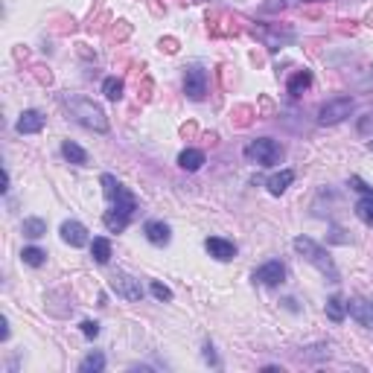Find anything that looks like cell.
Returning a JSON list of instances; mask_svg holds the SVG:
<instances>
[{"label":"cell","mask_w":373,"mask_h":373,"mask_svg":"<svg viewBox=\"0 0 373 373\" xmlns=\"http://www.w3.org/2000/svg\"><path fill=\"white\" fill-rule=\"evenodd\" d=\"M90 254H93V260H97L100 266H105L111 260V242L105 236H97L90 242Z\"/></svg>","instance_id":"ffe728a7"},{"label":"cell","mask_w":373,"mask_h":373,"mask_svg":"<svg viewBox=\"0 0 373 373\" xmlns=\"http://www.w3.org/2000/svg\"><path fill=\"white\" fill-rule=\"evenodd\" d=\"M370 303H373V300H370Z\"/></svg>","instance_id":"1f68e13d"},{"label":"cell","mask_w":373,"mask_h":373,"mask_svg":"<svg viewBox=\"0 0 373 373\" xmlns=\"http://www.w3.org/2000/svg\"><path fill=\"white\" fill-rule=\"evenodd\" d=\"M82 335L97 338V335H100V324H97V321H82Z\"/></svg>","instance_id":"83f0119b"},{"label":"cell","mask_w":373,"mask_h":373,"mask_svg":"<svg viewBox=\"0 0 373 373\" xmlns=\"http://www.w3.org/2000/svg\"><path fill=\"white\" fill-rule=\"evenodd\" d=\"M254 280H257V283H263V286H280L286 280V268H283V263H280V260H268L266 266H260L254 271Z\"/></svg>","instance_id":"52a82bcc"},{"label":"cell","mask_w":373,"mask_h":373,"mask_svg":"<svg viewBox=\"0 0 373 373\" xmlns=\"http://www.w3.org/2000/svg\"><path fill=\"white\" fill-rule=\"evenodd\" d=\"M103 367H105V356H103L100 350L88 353V356L79 362V373H100Z\"/></svg>","instance_id":"44dd1931"},{"label":"cell","mask_w":373,"mask_h":373,"mask_svg":"<svg viewBox=\"0 0 373 373\" xmlns=\"http://www.w3.org/2000/svg\"><path fill=\"white\" fill-rule=\"evenodd\" d=\"M61 154L70 161V164H76V167H88V152L79 146V143H73V140H65L61 143Z\"/></svg>","instance_id":"e0dca14e"},{"label":"cell","mask_w":373,"mask_h":373,"mask_svg":"<svg viewBox=\"0 0 373 373\" xmlns=\"http://www.w3.org/2000/svg\"><path fill=\"white\" fill-rule=\"evenodd\" d=\"M327 318L332 321V324H341L345 321V315H347V300L341 298V295H332V298H327Z\"/></svg>","instance_id":"2e32d148"},{"label":"cell","mask_w":373,"mask_h":373,"mask_svg":"<svg viewBox=\"0 0 373 373\" xmlns=\"http://www.w3.org/2000/svg\"><path fill=\"white\" fill-rule=\"evenodd\" d=\"M204 248L210 251V257L222 260V263H228V260L236 257V245H233L231 239H222V236H210V239L204 242Z\"/></svg>","instance_id":"8fae6325"},{"label":"cell","mask_w":373,"mask_h":373,"mask_svg":"<svg viewBox=\"0 0 373 373\" xmlns=\"http://www.w3.org/2000/svg\"><path fill=\"white\" fill-rule=\"evenodd\" d=\"M353 114V100L350 97H335L318 108V122L321 126H338Z\"/></svg>","instance_id":"277c9868"},{"label":"cell","mask_w":373,"mask_h":373,"mask_svg":"<svg viewBox=\"0 0 373 373\" xmlns=\"http://www.w3.org/2000/svg\"><path fill=\"white\" fill-rule=\"evenodd\" d=\"M204 152L201 149H184L181 154H178V167L181 169H186V172H199L201 167H204Z\"/></svg>","instance_id":"4fadbf2b"},{"label":"cell","mask_w":373,"mask_h":373,"mask_svg":"<svg viewBox=\"0 0 373 373\" xmlns=\"http://www.w3.org/2000/svg\"><path fill=\"white\" fill-rule=\"evenodd\" d=\"M143 233H146V239H149L152 245H158V248L169 245V239H172V233H169V225H167V222H146Z\"/></svg>","instance_id":"7c38bea8"},{"label":"cell","mask_w":373,"mask_h":373,"mask_svg":"<svg viewBox=\"0 0 373 373\" xmlns=\"http://www.w3.org/2000/svg\"><path fill=\"white\" fill-rule=\"evenodd\" d=\"M356 216L364 222V225H373V193L370 196H362L356 201Z\"/></svg>","instance_id":"cb8c5ba5"},{"label":"cell","mask_w":373,"mask_h":373,"mask_svg":"<svg viewBox=\"0 0 373 373\" xmlns=\"http://www.w3.org/2000/svg\"><path fill=\"white\" fill-rule=\"evenodd\" d=\"M103 222H105V228H108L111 233H122V231H126V225H129L132 219H129V216H122V213H117V210L111 207V210H105Z\"/></svg>","instance_id":"d6986e66"},{"label":"cell","mask_w":373,"mask_h":373,"mask_svg":"<svg viewBox=\"0 0 373 373\" xmlns=\"http://www.w3.org/2000/svg\"><path fill=\"white\" fill-rule=\"evenodd\" d=\"M103 93H105V100H111V103L122 100V79H117V76H108V79L103 82Z\"/></svg>","instance_id":"d4e9b609"},{"label":"cell","mask_w":373,"mask_h":373,"mask_svg":"<svg viewBox=\"0 0 373 373\" xmlns=\"http://www.w3.org/2000/svg\"><path fill=\"white\" fill-rule=\"evenodd\" d=\"M120 190H122V184H120L114 175H108V172H105V175H103V193H105V199H108V201H114Z\"/></svg>","instance_id":"484cf974"},{"label":"cell","mask_w":373,"mask_h":373,"mask_svg":"<svg viewBox=\"0 0 373 373\" xmlns=\"http://www.w3.org/2000/svg\"><path fill=\"white\" fill-rule=\"evenodd\" d=\"M184 93L190 100H204V93H207V70L186 68V73H184Z\"/></svg>","instance_id":"8992f818"},{"label":"cell","mask_w":373,"mask_h":373,"mask_svg":"<svg viewBox=\"0 0 373 373\" xmlns=\"http://www.w3.org/2000/svg\"><path fill=\"white\" fill-rule=\"evenodd\" d=\"M111 207L117 210V213H122V216H129V219H132V216H135V210H137V199L126 190V186H122V190L117 193V199L111 201Z\"/></svg>","instance_id":"9a60e30c"},{"label":"cell","mask_w":373,"mask_h":373,"mask_svg":"<svg viewBox=\"0 0 373 373\" xmlns=\"http://www.w3.org/2000/svg\"><path fill=\"white\" fill-rule=\"evenodd\" d=\"M111 289L122 298V300H129V303H137L143 298V286H140V280L132 277L129 271H114L111 274Z\"/></svg>","instance_id":"5b68a950"},{"label":"cell","mask_w":373,"mask_h":373,"mask_svg":"<svg viewBox=\"0 0 373 373\" xmlns=\"http://www.w3.org/2000/svg\"><path fill=\"white\" fill-rule=\"evenodd\" d=\"M370 126H373V114H367V117L359 122V132H362V135H367V132H370Z\"/></svg>","instance_id":"f1b7e54d"},{"label":"cell","mask_w":373,"mask_h":373,"mask_svg":"<svg viewBox=\"0 0 373 373\" xmlns=\"http://www.w3.org/2000/svg\"><path fill=\"white\" fill-rule=\"evenodd\" d=\"M21 231H23V236H26V239H41V236L47 233V222H44V219H38V216H29V219H23Z\"/></svg>","instance_id":"ac0fdd59"},{"label":"cell","mask_w":373,"mask_h":373,"mask_svg":"<svg viewBox=\"0 0 373 373\" xmlns=\"http://www.w3.org/2000/svg\"><path fill=\"white\" fill-rule=\"evenodd\" d=\"M152 295L158 298V300H172V289H169V286H164L161 280H154V283H152Z\"/></svg>","instance_id":"4316f807"},{"label":"cell","mask_w":373,"mask_h":373,"mask_svg":"<svg viewBox=\"0 0 373 373\" xmlns=\"http://www.w3.org/2000/svg\"><path fill=\"white\" fill-rule=\"evenodd\" d=\"M370 149H373V143H370Z\"/></svg>","instance_id":"4dcf8cb0"},{"label":"cell","mask_w":373,"mask_h":373,"mask_svg":"<svg viewBox=\"0 0 373 373\" xmlns=\"http://www.w3.org/2000/svg\"><path fill=\"white\" fill-rule=\"evenodd\" d=\"M44 122H47V117H44L41 111L29 108V111H23V114L18 117L15 132H18V135H38V132L44 129Z\"/></svg>","instance_id":"9c48e42d"},{"label":"cell","mask_w":373,"mask_h":373,"mask_svg":"<svg viewBox=\"0 0 373 373\" xmlns=\"http://www.w3.org/2000/svg\"><path fill=\"white\" fill-rule=\"evenodd\" d=\"M245 158L260 164V167H274V164H280V158H283V146L271 137H257L245 146Z\"/></svg>","instance_id":"3957f363"},{"label":"cell","mask_w":373,"mask_h":373,"mask_svg":"<svg viewBox=\"0 0 373 373\" xmlns=\"http://www.w3.org/2000/svg\"><path fill=\"white\" fill-rule=\"evenodd\" d=\"M58 233H61V239H65L70 248H85V245L90 242V236H88V228H85L82 222H76V219L61 222Z\"/></svg>","instance_id":"ba28073f"},{"label":"cell","mask_w":373,"mask_h":373,"mask_svg":"<svg viewBox=\"0 0 373 373\" xmlns=\"http://www.w3.org/2000/svg\"><path fill=\"white\" fill-rule=\"evenodd\" d=\"M295 251L309 263V266H315L330 283H338V268L332 263V257L327 254V248H321L315 239H309V236H295Z\"/></svg>","instance_id":"7a4b0ae2"},{"label":"cell","mask_w":373,"mask_h":373,"mask_svg":"<svg viewBox=\"0 0 373 373\" xmlns=\"http://www.w3.org/2000/svg\"><path fill=\"white\" fill-rule=\"evenodd\" d=\"M65 108L70 111V117L79 126L90 129V132H108V114L88 97H65Z\"/></svg>","instance_id":"6da1fadb"},{"label":"cell","mask_w":373,"mask_h":373,"mask_svg":"<svg viewBox=\"0 0 373 373\" xmlns=\"http://www.w3.org/2000/svg\"><path fill=\"white\" fill-rule=\"evenodd\" d=\"M309 85H312V73H309V70H298V73L289 79V93H292V97H300V93H303Z\"/></svg>","instance_id":"7402d4cb"},{"label":"cell","mask_w":373,"mask_h":373,"mask_svg":"<svg viewBox=\"0 0 373 373\" xmlns=\"http://www.w3.org/2000/svg\"><path fill=\"white\" fill-rule=\"evenodd\" d=\"M21 260H23L26 266H33V268H41V266H44V260H47V254L41 251V248L29 245V248H23V251H21Z\"/></svg>","instance_id":"603a6c76"},{"label":"cell","mask_w":373,"mask_h":373,"mask_svg":"<svg viewBox=\"0 0 373 373\" xmlns=\"http://www.w3.org/2000/svg\"><path fill=\"white\" fill-rule=\"evenodd\" d=\"M347 312L353 321H359L362 327H373V303L364 298H350L347 300Z\"/></svg>","instance_id":"30bf717a"},{"label":"cell","mask_w":373,"mask_h":373,"mask_svg":"<svg viewBox=\"0 0 373 373\" xmlns=\"http://www.w3.org/2000/svg\"><path fill=\"white\" fill-rule=\"evenodd\" d=\"M292 181H295V172H292V169H280V172H274V175L268 178L266 186H268V193H271V196H283V193L289 190V184H292Z\"/></svg>","instance_id":"5bb4252c"},{"label":"cell","mask_w":373,"mask_h":373,"mask_svg":"<svg viewBox=\"0 0 373 373\" xmlns=\"http://www.w3.org/2000/svg\"><path fill=\"white\" fill-rule=\"evenodd\" d=\"M204 362H210V364H219V362H216V353H213V345H204Z\"/></svg>","instance_id":"f546056e"}]
</instances>
